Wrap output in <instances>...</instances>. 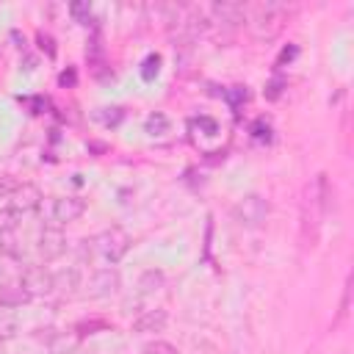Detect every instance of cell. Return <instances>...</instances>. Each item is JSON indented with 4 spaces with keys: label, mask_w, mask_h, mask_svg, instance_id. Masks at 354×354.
Listing matches in <instances>:
<instances>
[{
    "label": "cell",
    "mask_w": 354,
    "mask_h": 354,
    "mask_svg": "<svg viewBox=\"0 0 354 354\" xmlns=\"http://www.w3.org/2000/svg\"><path fill=\"white\" fill-rule=\"evenodd\" d=\"M329 183H326V174H318L313 185H307V194H304V205H301V235H304V243L313 246L315 235H318V227H321V218L326 216V207H329Z\"/></svg>",
    "instance_id": "obj_1"
},
{
    "label": "cell",
    "mask_w": 354,
    "mask_h": 354,
    "mask_svg": "<svg viewBox=\"0 0 354 354\" xmlns=\"http://www.w3.org/2000/svg\"><path fill=\"white\" fill-rule=\"evenodd\" d=\"M288 19H290V8L285 3H260L249 14V30L257 41H271L285 30Z\"/></svg>",
    "instance_id": "obj_2"
},
{
    "label": "cell",
    "mask_w": 354,
    "mask_h": 354,
    "mask_svg": "<svg viewBox=\"0 0 354 354\" xmlns=\"http://www.w3.org/2000/svg\"><path fill=\"white\" fill-rule=\"evenodd\" d=\"M88 246L105 260V263H119L124 254H127V249H130V235L122 230V227H108V230H102L97 238H91L88 241Z\"/></svg>",
    "instance_id": "obj_3"
},
{
    "label": "cell",
    "mask_w": 354,
    "mask_h": 354,
    "mask_svg": "<svg viewBox=\"0 0 354 354\" xmlns=\"http://www.w3.org/2000/svg\"><path fill=\"white\" fill-rule=\"evenodd\" d=\"M232 216L235 221L243 227V230H257L266 224L268 218V199L260 196V194H246L235 207H232Z\"/></svg>",
    "instance_id": "obj_4"
},
{
    "label": "cell",
    "mask_w": 354,
    "mask_h": 354,
    "mask_svg": "<svg viewBox=\"0 0 354 354\" xmlns=\"http://www.w3.org/2000/svg\"><path fill=\"white\" fill-rule=\"evenodd\" d=\"M246 6L243 3H230V0H221V3H213L207 8V22L218 25L221 30H235L246 22Z\"/></svg>",
    "instance_id": "obj_5"
},
{
    "label": "cell",
    "mask_w": 354,
    "mask_h": 354,
    "mask_svg": "<svg viewBox=\"0 0 354 354\" xmlns=\"http://www.w3.org/2000/svg\"><path fill=\"white\" fill-rule=\"evenodd\" d=\"M39 205H41V191L33 183H17L8 194L6 216H25V213L36 210Z\"/></svg>",
    "instance_id": "obj_6"
},
{
    "label": "cell",
    "mask_w": 354,
    "mask_h": 354,
    "mask_svg": "<svg viewBox=\"0 0 354 354\" xmlns=\"http://www.w3.org/2000/svg\"><path fill=\"white\" fill-rule=\"evenodd\" d=\"M119 288H122V274H119L113 266H105V268H97V271L91 274L86 293H88L91 299H105V296H113Z\"/></svg>",
    "instance_id": "obj_7"
},
{
    "label": "cell",
    "mask_w": 354,
    "mask_h": 354,
    "mask_svg": "<svg viewBox=\"0 0 354 354\" xmlns=\"http://www.w3.org/2000/svg\"><path fill=\"white\" fill-rule=\"evenodd\" d=\"M19 282L25 288V293L33 299V296H47L53 293V271L44 268V266H28L22 274H19Z\"/></svg>",
    "instance_id": "obj_8"
},
{
    "label": "cell",
    "mask_w": 354,
    "mask_h": 354,
    "mask_svg": "<svg viewBox=\"0 0 354 354\" xmlns=\"http://www.w3.org/2000/svg\"><path fill=\"white\" fill-rule=\"evenodd\" d=\"M36 252L39 257L47 263V260H55L66 252V235L58 230V227H44L39 232V241H36Z\"/></svg>",
    "instance_id": "obj_9"
},
{
    "label": "cell",
    "mask_w": 354,
    "mask_h": 354,
    "mask_svg": "<svg viewBox=\"0 0 354 354\" xmlns=\"http://www.w3.org/2000/svg\"><path fill=\"white\" fill-rule=\"evenodd\" d=\"M83 213H86V199H80V196H58L53 202V221L55 224L77 221Z\"/></svg>",
    "instance_id": "obj_10"
},
{
    "label": "cell",
    "mask_w": 354,
    "mask_h": 354,
    "mask_svg": "<svg viewBox=\"0 0 354 354\" xmlns=\"http://www.w3.org/2000/svg\"><path fill=\"white\" fill-rule=\"evenodd\" d=\"M166 321H169V313H166V310H160V307L144 310V313L133 321V332H136V335H155V332H163Z\"/></svg>",
    "instance_id": "obj_11"
},
{
    "label": "cell",
    "mask_w": 354,
    "mask_h": 354,
    "mask_svg": "<svg viewBox=\"0 0 354 354\" xmlns=\"http://www.w3.org/2000/svg\"><path fill=\"white\" fill-rule=\"evenodd\" d=\"M47 348H50V354H77L80 335H75V332H58V335L50 337Z\"/></svg>",
    "instance_id": "obj_12"
},
{
    "label": "cell",
    "mask_w": 354,
    "mask_h": 354,
    "mask_svg": "<svg viewBox=\"0 0 354 354\" xmlns=\"http://www.w3.org/2000/svg\"><path fill=\"white\" fill-rule=\"evenodd\" d=\"M30 296L25 293V288H22V282L17 279V282H3V288H0V304L3 307H22L25 301H28Z\"/></svg>",
    "instance_id": "obj_13"
},
{
    "label": "cell",
    "mask_w": 354,
    "mask_h": 354,
    "mask_svg": "<svg viewBox=\"0 0 354 354\" xmlns=\"http://www.w3.org/2000/svg\"><path fill=\"white\" fill-rule=\"evenodd\" d=\"M80 288V277L77 268H64L58 274H53V290H61L64 296H72Z\"/></svg>",
    "instance_id": "obj_14"
},
{
    "label": "cell",
    "mask_w": 354,
    "mask_h": 354,
    "mask_svg": "<svg viewBox=\"0 0 354 354\" xmlns=\"http://www.w3.org/2000/svg\"><path fill=\"white\" fill-rule=\"evenodd\" d=\"M163 282H166V277H163L160 268H147L138 279V288H141V293H155V290L163 288Z\"/></svg>",
    "instance_id": "obj_15"
},
{
    "label": "cell",
    "mask_w": 354,
    "mask_h": 354,
    "mask_svg": "<svg viewBox=\"0 0 354 354\" xmlns=\"http://www.w3.org/2000/svg\"><path fill=\"white\" fill-rule=\"evenodd\" d=\"M17 329H19L17 313H14L11 307H3V304H0V340L14 337V335H17Z\"/></svg>",
    "instance_id": "obj_16"
},
{
    "label": "cell",
    "mask_w": 354,
    "mask_h": 354,
    "mask_svg": "<svg viewBox=\"0 0 354 354\" xmlns=\"http://www.w3.org/2000/svg\"><path fill=\"white\" fill-rule=\"evenodd\" d=\"M144 127H147L149 136H163V133L169 130V119H166L163 113H152V116H147Z\"/></svg>",
    "instance_id": "obj_17"
},
{
    "label": "cell",
    "mask_w": 354,
    "mask_h": 354,
    "mask_svg": "<svg viewBox=\"0 0 354 354\" xmlns=\"http://www.w3.org/2000/svg\"><path fill=\"white\" fill-rule=\"evenodd\" d=\"M158 72H160V55H158V53H149V55L144 58V64H141V77H144V80H152Z\"/></svg>",
    "instance_id": "obj_18"
},
{
    "label": "cell",
    "mask_w": 354,
    "mask_h": 354,
    "mask_svg": "<svg viewBox=\"0 0 354 354\" xmlns=\"http://www.w3.org/2000/svg\"><path fill=\"white\" fill-rule=\"evenodd\" d=\"M141 354H180L171 343H166V340H149L144 348H141Z\"/></svg>",
    "instance_id": "obj_19"
},
{
    "label": "cell",
    "mask_w": 354,
    "mask_h": 354,
    "mask_svg": "<svg viewBox=\"0 0 354 354\" xmlns=\"http://www.w3.org/2000/svg\"><path fill=\"white\" fill-rule=\"evenodd\" d=\"M268 133H271V127H268V122H266V119H257V122L252 124V136H254L257 141H268V138H271Z\"/></svg>",
    "instance_id": "obj_20"
},
{
    "label": "cell",
    "mask_w": 354,
    "mask_h": 354,
    "mask_svg": "<svg viewBox=\"0 0 354 354\" xmlns=\"http://www.w3.org/2000/svg\"><path fill=\"white\" fill-rule=\"evenodd\" d=\"M227 100H230L232 105H238V102H246V100H249V91H246V86H232V88L227 91Z\"/></svg>",
    "instance_id": "obj_21"
},
{
    "label": "cell",
    "mask_w": 354,
    "mask_h": 354,
    "mask_svg": "<svg viewBox=\"0 0 354 354\" xmlns=\"http://www.w3.org/2000/svg\"><path fill=\"white\" fill-rule=\"evenodd\" d=\"M279 94H282V80L277 77V80H271V83L266 86V97H268V100H277Z\"/></svg>",
    "instance_id": "obj_22"
},
{
    "label": "cell",
    "mask_w": 354,
    "mask_h": 354,
    "mask_svg": "<svg viewBox=\"0 0 354 354\" xmlns=\"http://www.w3.org/2000/svg\"><path fill=\"white\" fill-rule=\"evenodd\" d=\"M348 293H351V279L346 282V290H343V301H340V315H337V318H343V315L348 313Z\"/></svg>",
    "instance_id": "obj_23"
},
{
    "label": "cell",
    "mask_w": 354,
    "mask_h": 354,
    "mask_svg": "<svg viewBox=\"0 0 354 354\" xmlns=\"http://www.w3.org/2000/svg\"><path fill=\"white\" fill-rule=\"evenodd\" d=\"M122 119V108H113V113H102V122L105 124H116Z\"/></svg>",
    "instance_id": "obj_24"
},
{
    "label": "cell",
    "mask_w": 354,
    "mask_h": 354,
    "mask_svg": "<svg viewBox=\"0 0 354 354\" xmlns=\"http://www.w3.org/2000/svg\"><path fill=\"white\" fill-rule=\"evenodd\" d=\"M69 11H72L75 17H88V14H91V8H88V6H72Z\"/></svg>",
    "instance_id": "obj_25"
},
{
    "label": "cell",
    "mask_w": 354,
    "mask_h": 354,
    "mask_svg": "<svg viewBox=\"0 0 354 354\" xmlns=\"http://www.w3.org/2000/svg\"><path fill=\"white\" fill-rule=\"evenodd\" d=\"M58 80H61V86H66V83H75V72H72V69H69V72H61V77H58Z\"/></svg>",
    "instance_id": "obj_26"
},
{
    "label": "cell",
    "mask_w": 354,
    "mask_h": 354,
    "mask_svg": "<svg viewBox=\"0 0 354 354\" xmlns=\"http://www.w3.org/2000/svg\"><path fill=\"white\" fill-rule=\"evenodd\" d=\"M0 288H3V279H0Z\"/></svg>",
    "instance_id": "obj_27"
}]
</instances>
